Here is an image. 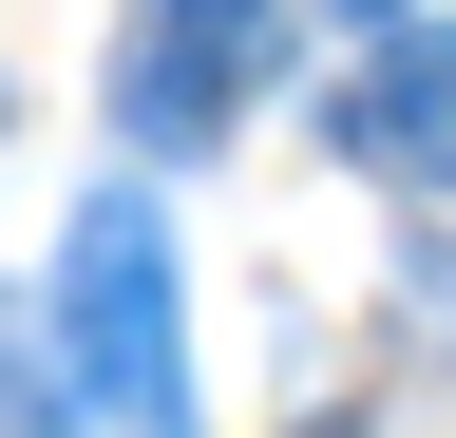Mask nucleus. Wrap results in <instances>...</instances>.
I'll list each match as a JSON object with an SVG mask.
<instances>
[{
  "label": "nucleus",
  "mask_w": 456,
  "mask_h": 438,
  "mask_svg": "<svg viewBox=\"0 0 456 438\" xmlns=\"http://www.w3.org/2000/svg\"><path fill=\"white\" fill-rule=\"evenodd\" d=\"M57 381H77V362H38V343H0V438H57Z\"/></svg>",
  "instance_id": "20e7f679"
},
{
  "label": "nucleus",
  "mask_w": 456,
  "mask_h": 438,
  "mask_svg": "<svg viewBox=\"0 0 456 438\" xmlns=\"http://www.w3.org/2000/svg\"><path fill=\"white\" fill-rule=\"evenodd\" d=\"M266 0H134V38H114V134L134 153H209L228 115L266 95Z\"/></svg>",
  "instance_id": "f03ea898"
},
{
  "label": "nucleus",
  "mask_w": 456,
  "mask_h": 438,
  "mask_svg": "<svg viewBox=\"0 0 456 438\" xmlns=\"http://www.w3.org/2000/svg\"><path fill=\"white\" fill-rule=\"evenodd\" d=\"M342 153H362V172H399V191L456 172V20H419V0H399V58L342 95Z\"/></svg>",
  "instance_id": "7ed1b4c3"
},
{
  "label": "nucleus",
  "mask_w": 456,
  "mask_h": 438,
  "mask_svg": "<svg viewBox=\"0 0 456 438\" xmlns=\"http://www.w3.org/2000/svg\"><path fill=\"white\" fill-rule=\"evenodd\" d=\"M323 20H399V0H323Z\"/></svg>",
  "instance_id": "39448f33"
},
{
  "label": "nucleus",
  "mask_w": 456,
  "mask_h": 438,
  "mask_svg": "<svg viewBox=\"0 0 456 438\" xmlns=\"http://www.w3.org/2000/svg\"><path fill=\"white\" fill-rule=\"evenodd\" d=\"M57 362L114 438H191V343H171V229L152 191H95L57 248Z\"/></svg>",
  "instance_id": "f257e3e1"
}]
</instances>
